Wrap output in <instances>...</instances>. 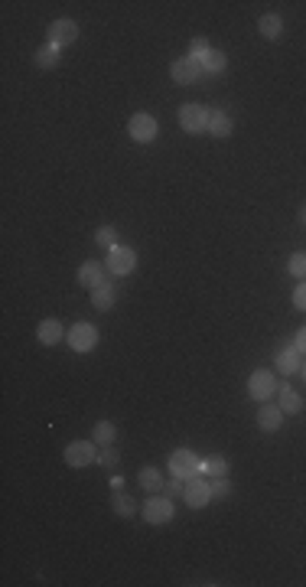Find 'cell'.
Returning <instances> with one entry per match:
<instances>
[{
    "label": "cell",
    "instance_id": "cell-1",
    "mask_svg": "<svg viewBox=\"0 0 306 587\" xmlns=\"http://www.w3.org/2000/svg\"><path fill=\"white\" fill-rule=\"evenodd\" d=\"M169 477H176V480H192V477H202V460L192 454L189 447H180L169 454Z\"/></svg>",
    "mask_w": 306,
    "mask_h": 587
},
{
    "label": "cell",
    "instance_id": "cell-2",
    "mask_svg": "<svg viewBox=\"0 0 306 587\" xmlns=\"http://www.w3.org/2000/svg\"><path fill=\"white\" fill-rule=\"evenodd\" d=\"M105 267L114 274V278H127V274H134V267H137V251L130 245H117L108 251V261Z\"/></svg>",
    "mask_w": 306,
    "mask_h": 587
},
{
    "label": "cell",
    "instance_id": "cell-3",
    "mask_svg": "<svg viewBox=\"0 0 306 587\" xmlns=\"http://www.w3.org/2000/svg\"><path fill=\"white\" fill-rule=\"evenodd\" d=\"M95 460H101L95 440H75V444H69V447H65V463H69V467H75V470L92 467Z\"/></svg>",
    "mask_w": 306,
    "mask_h": 587
},
{
    "label": "cell",
    "instance_id": "cell-4",
    "mask_svg": "<svg viewBox=\"0 0 306 587\" xmlns=\"http://www.w3.org/2000/svg\"><path fill=\"white\" fill-rule=\"evenodd\" d=\"M248 395L254 402H267V398L277 395V375L267 372V369H254L251 379H248Z\"/></svg>",
    "mask_w": 306,
    "mask_h": 587
},
{
    "label": "cell",
    "instance_id": "cell-5",
    "mask_svg": "<svg viewBox=\"0 0 306 587\" xmlns=\"http://www.w3.org/2000/svg\"><path fill=\"white\" fill-rule=\"evenodd\" d=\"M157 131H160L157 117L147 115V111H137V115L130 117V124H127V134L137 140V144H153V140H157Z\"/></svg>",
    "mask_w": 306,
    "mask_h": 587
},
{
    "label": "cell",
    "instance_id": "cell-6",
    "mask_svg": "<svg viewBox=\"0 0 306 587\" xmlns=\"http://www.w3.org/2000/svg\"><path fill=\"white\" fill-rule=\"evenodd\" d=\"M209 115H212V108H202V105H196V101L182 105L180 108L182 131H189V134H202V131H209Z\"/></svg>",
    "mask_w": 306,
    "mask_h": 587
},
{
    "label": "cell",
    "instance_id": "cell-7",
    "mask_svg": "<svg viewBox=\"0 0 306 587\" xmlns=\"http://www.w3.org/2000/svg\"><path fill=\"white\" fill-rule=\"evenodd\" d=\"M140 513L147 519L150 525H167L173 519V499L169 496H150L144 506H140Z\"/></svg>",
    "mask_w": 306,
    "mask_h": 587
},
{
    "label": "cell",
    "instance_id": "cell-8",
    "mask_svg": "<svg viewBox=\"0 0 306 587\" xmlns=\"http://www.w3.org/2000/svg\"><path fill=\"white\" fill-rule=\"evenodd\" d=\"M65 340H69L72 352H92L98 346V330L92 323H72V330L65 333Z\"/></svg>",
    "mask_w": 306,
    "mask_h": 587
},
{
    "label": "cell",
    "instance_id": "cell-9",
    "mask_svg": "<svg viewBox=\"0 0 306 587\" xmlns=\"http://www.w3.org/2000/svg\"><path fill=\"white\" fill-rule=\"evenodd\" d=\"M169 75H173L176 85H192V82L202 78V65H199V59L186 56V59H176V63L169 65Z\"/></svg>",
    "mask_w": 306,
    "mask_h": 587
},
{
    "label": "cell",
    "instance_id": "cell-10",
    "mask_svg": "<svg viewBox=\"0 0 306 587\" xmlns=\"http://www.w3.org/2000/svg\"><path fill=\"white\" fill-rule=\"evenodd\" d=\"M75 40H78V23L75 20H53V26H49V33H46V43H53V46H72Z\"/></svg>",
    "mask_w": 306,
    "mask_h": 587
},
{
    "label": "cell",
    "instance_id": "cell-11",
    "mask_svg": "<svg viewBox=\"0 0 306 587\" xmlns=\"http://www.w3.org/2000/svg\"><path fill=\"white\" fill-rule=\"evenodd\" d=\"M182 499L189 502L192 509H202V506H209V502H212V486H209V480H202V477H192V480H186Z\"/></svg>",
    "mask_w": 306,
    "mask_h": 587
},
{
    "label": "cell",
    "instance_id": "cell-12",
    "mask_svg": "<svg viewBox=\"0 0 306 587\" xmlns=\"http://www.w3.org/2000/svg\"><path fill=\"white\" fill-rule=\"evenodd\" d=\"M300 369H303V352L296 349L294 342L280 346V352H277V372H280V375H296Z\"/></svg>",
    "mask_w": 306,
    "mask_h": 587
},
{
    "label": "cell",
    "instance_id": "cell-13",
    "mask_svg": "<svg viewBox=\"0 0 306 587\" xmlns=\"http://www.w3.org/2000/svg\"><path fill=\"white\" fill-rule=\"evenodd\" d=\"M257 427H261L264 434H274V431H280V427H284V408L264 402V405H261V411H257Z\"/></svg>",
    "mask_w": 306,
    "mask_h": 587
},
{
    "label": "cell",
    "instance_id": "cell-14",
    "mask_svg": "<svg viewBox=\"0 0 306 587\" xmlns=\"http://www.w3.org/2000/svg\"><path fill=\"white\" fill-rule=\"evenodd\" d=\"M232 128H235V121H232V115L225 111V108H212V115H209V134L212 138H232Z\"/></svg>",
    "mask_w": 306,
    "mask_h": 587
},
{
    "label": "cell",
    "instance_id": "cell-15",
    "mask_svg": "<svg viewBox=\"0 0 306 587\" xmlns=\"http://www.w3.org/2000/svg\"><path fill=\"white\" fill-rule=\"evenodd\" d=\"M78 284H82V288H98V284H105V265L85 261V265L78 267Z\"/></svg>",
    "mask_w": 306,
    "mask_h": 587
},
{
    "label": "cell",
    "instance_id": "cell-16",
    "mask_svg": "<svg viewBox=\"0 0 306 587\" xmlns=\"http://www.w3.org/2000/svg\"><path fill=\"white\" fill-rule=\"evenodd\" d=\"M62 336H65L62 323L53 320V317H49V320H42L40 326H36V340H40L42 346H56V342L62 340Z\"/></svg>",
    "mask_w": 306,
    "mask_h": 587
},
{
    "label": "cell",
    "instance_id": "cell-17",
    "mask_svg": "<svg viewBox=\"0 0 306 587\" xmlns=\"http://www.w3.org/2000/svg\"><path fill=\"white\" fill-rule=\"evenodd\" d=\"M202 65V75H222L225 69H228V56L219 53V49H209V53L199 59Z\"/></svg>",
    "mask_w": 306,
    "mask_h": 587
},
{
    "label": "cell",
    "instance_id": "cell-18",
    "mask_svg": "<svg viewBox=\"0 0 306 587\" xmlns=\"http://www.w3.org/2000/svg\"><path fill=\"white\" fill-rule=\"evenodd\" d=\"M257 33H261L264 40H271V43H274V40H280V36H284V20H280L277 13H264V17L257 20Z\"/></svg>",
    "mask_w": 306,
    "mask_h": 587
},
{
    "label": "cell",
    "instance_id": "cell-19",
    "mask_svg": "<svg viewBox=\"0 0 306 587\" xmlns=\"http://www.w3.org/2000/svg\"><path fill=\"white\" fill-rule=\"evenodd\" d=\"M114 294H117V290L111 288V281H105V284L92 288V307L101 310V313H105V310H111V307H114Z\"/></svg>",
    "mask_w": 306,
    "mask_h": 587
},
{
    "label": "cell",
    "instance_id": "cell-20",
    "mask_svg": "<svg viewBox=\"0 0 306 587\" xmlns=\"http://www.w3.org/2000/svg\"><path fill=\"white\" fill-rule=\"evenodd\" d=\"M277 405L284 408V415H300V411H303V398L296 395L290 385H280V402H277Z\"/></svg>",
    "mask_w": 306,
    "mask_h": 587
},
{
    "label": "cell",
    "instance_id": "cell-21",
    "mask_svg": "<svg viewBox=\"0 0 306 587\" xmlns=\"http://www.w3.org/2000/svg\"><path fill=\"white\" fill-rule=\"evenodd\" d=\"M33 59H36V65H40V69H56V65H59V46H53V43L40 46Z\"/></svg>",
    "mask_w": 306,
    "mask_h": 587
},
{
    "label": "cell",
    "instance_id": "cell-22",
    "mask_svg": "<svg viewBox=\"0 0 306 587\" xmlns=\"http://www.w3.org/2000/svg\"><path fill=\"white\" fill-rule=\"evenodd\" d=\"M137 480H140V486H144L147 493H160V490H163V477H160L157 467H144L137 473Z\"/></svg>",
    "mask_w": 306,
    "mask_h": 587
},
{
    "label": "cell",
    "instance_id": "cell-23",
    "mask_svg": "<svg viewBox=\"0 0 306 587\" xmlns=\"http://www.w3.org/2000/svg\"><path fill=\"white\" fill-rule=\"evenodd\" d=\"M117 438V427L111 424V421H98L95 424V444H101V447H111Z\"/></svg>",
    "mask_w": 306,
    "mask_h": 587
},
{
    "label": "cell",
    "instance_id": "cell-24",
    "mask_svg": "<svg viewBox=\"0 0 306 587\" xmlns=\"http://www.w3.org/2000/svg\"><path fill=\"white\" fill-rule=\"evenodd\" d=\"M111 502H114V513H117V515H124V519H130V515L137 513V506H134V499H130L127 493H121V490L114 493V499H111Z\"/></svg>",
    "mask_w": 306,
    "mask_h": 587
},
{
    "label": "cell",
    "instance_id": "cell-25",
    "mask_svg": "<svg viewBox=\"0 0 306 587\" xmlns=\"http://www.w3.org/2000/svg\"><path fill=\"white\" fill-rule=\"evenodd\" d=\"M287 271H290L296 281H306V251H294L290 261H287Z\"/></svg>",
    "mask_w": 306,
    "mask_h": 587
},
{
    "label": "cell",
    "instance_id": "cell-26",
    "mask_svg": "<svg viewBox=\"0 0 306 587\" xmlns=\"http://www.w3.org/2000/svg\"><path fill=\"white\" fill-rule=\"evenodd\" d=\"M95 242L101 248H108V251H111V248H117V229H114V225H101V229L95 232Z\"/></svg>",
    "mask_w": 306,
    "mask_h": 587
},
{
    "label": "cell",
    "instance_id": "cell-27",
    "mask_svg": "<svg viewBox=\"0 0 306 587\" xmlns=\"http://www.w3.org/2000/svg\"><path fill=\"white\" fill-rule=\"evenodd\" d=\"M205 473H209V477H228V460L219 457V454L209 457L205 460Z\"/></svg>",
    "mask_w": 306,
    "mask_h": 587
},
{
    "label": "cell",
    "instance_id": "cell-28",
    "mask_svg": "<svg viewBox=\"0 0 306 587\" xmlns=\"http://www.w3.org/2000/svg\"><path fill=\"white\" fill-rule=\"evenodd\" d=\"M209 49H212V46H209L205 36H192V40H189V56H192V59H202Z\"/></svg>",
    "mask_w": 306,
    "mask_h": 587
},
{
    "label": "cell",
    "instance_id": "cell-29",
    "mask_svg": "<svg viewBox=\"0 0 306 587\" xmlns=\"http://www.w3.org/2000/svg\"><path fill=\"white\" fill-rule=\"evenodd\" d=\"M209 486H212V496H228L232 493V480L228 477H212Z\"/></svg>",
    "mask_w": 306,
    "mask_h": 587
},
{
    "label": "cell",
    "instance_id": "cell-30",
    "mask_svg": "<svg viewBox=\"0 0 306 587\" xmlns=\"http://www.w3.org/2000/svg\"><path fill=\"white\" fill-rule=\"evenodd\" d=\"M182 490H186V480H176V477H173L169 483H163V496H169V499H173V496H180Z\"/></svg>",
    "mask_w": 306,
    "mask_h": 587
},
{
    "label": "cell",
    "instance_id": "cell-31",
    "mask_svg": "<svg viewBox=\"0 0 306 587\" xmlns=\"http://www.w3.org/2000/svg\"><path fill=\"white\" fill-rule=\"evenodd\" d=\"M294 307H296V310H303V313H306V281H300V284H296V290H294Z\"/></svg>",
    "mask_w": 306,
    "mask_h": 587
},
{
    "label": "cell",
    "instance_id": "cell-32",
    "mask_svg": "<svg viewBox=\"0 0 306 587\" xmlns=\"http://www.w3.org/2000/svg\"><path fill=\"white\" fill-rule=\"evenodd\" d=\"M294 346H296V349H300V352H303V356H306V326H300V330H296V336H294Z\"/></svg>",
    "mask_w": 306,
    "mask_h": 587
},
{
    "label": "cell",
    "instance_id": "cell-33",
    "mask_svg": "<svg viewBox=\"0 0 306 587\" xmlns=\"http://www.w3.org/2000/svg\"><path fill=\"white\" fill-rule=\"evenodd\" d=\"M101 463H105V467H114V463H117V450H105V454H101Z\"/></svg>",
    "mask_w": 306,
    "mask_h": 587
},
{
    "label": "cell",
    "instance_id": "cell-34",
    "mask_svg": "<svg viewBox=\"0 0 306 587\" xmlns=\"http://www.w3.org/2000/svg\"><path fill=\"white\" fill-rule=\"evenodd\" d=\"M121 486H124V477H111V490H121Z\"/></svg>",
    "mask_w": 306,
    "mask_h": 587
},
{
    "label": "cell",
    "instance_id": "cell-35",
    "mask_svg": "<svg viewBox=\"0 0 306 587\" xmlns=\"http://www.w3.org/2000/svg\"><path fill=\"white\" fill-rule=\"evenodd\" d=\"M300 375H303V379H306V363H303V369H300Z\"/></svg>",
    "mask_w": 306,
    "mask_h": 587
},
{
    "label": "cell",
    "instance_id": "cell-36",
    "mask_svg": "<svg viewBox=\"0 0 306 587\" xmlns=\"http://www.w3.org/2000/svg\"><path fill=\"white\" fill-rule=\"evenodd\" d=\"M303 222H306V209H303Z\"/></svg>",
    "mask_w": 306,
    "mask_h": 587
}]
</instances>
